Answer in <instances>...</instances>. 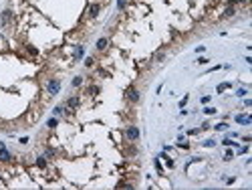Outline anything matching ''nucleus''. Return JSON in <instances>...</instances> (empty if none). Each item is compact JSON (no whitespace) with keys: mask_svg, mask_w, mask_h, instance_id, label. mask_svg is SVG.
<instances>
[{"mask_svg":"<svg viewBox=\"0 0 252 190\" xmlns=\"http://www.w3.org/2000/svg\"><path fill=\"white\" fill-rule=\"evenodd\" d=\"M125 136L127 140H131V142H137L139 140V128H135V126H129L125 130Z\"/></svg>","mask_w":252,"mask_h":190,"instance_id":"f257e3e1","label":"nucleus"},{"mask_svg":"<svg viewBox=\"0 0 252 190\" xmlns=\"http://www.w3.org/2000/svg\"><path fill=\"white\" fill-rule=\"evenodd\" d=\"M46 89H48V93L50 95H57L61 91V81H57V79H50L48 83H46Z\"/></svg>","mask_w":252,"mask_h":190,"instance_id":"f03ea898","label":"nucleus"},{"mask_svg":"<svg viewBox=\"0 0 252 190\" xmlns=\"http://www.w3.org/2000/svg\"><path fill=\"white\" fill-rule=\"evenodd\" d=\"M139 97H141V95H139V91H137V89H133V87H129V89H127V99H129L131 103H137V101H139Z\"/></svg>","mask_w":252,"mask_h":190,"instance_id":"7ed1b4c3","label":"nucleus"},{"mask_svg":"<svg viewBox=\"0 0 252 190\" xmlns=\"http://www.w3.org/2000/svg\"><path fill=\"white\" fill-rule=\"evenodd\" d=\"M10 20H12V12H10V10H4V12H2V18H0L2 26H6V24H8Z\"/></svg>","mask_w":252,"mask_h":190,"instance_id":"20e7f679","label":"nucleus"},{"mask_svg":"<svg viewBox=\"0 0 252 190\" xmlns=\"http://www.w3.org/2000/svg\"><path fill=\"white\" fill-rule=\"evenodd\" d=\"M99 10H101V6H99V4H91V6H89V16H91V18H97Z\"/></svg>","mask_w":252,"mask_h":190,"instance_id":"39448f33","label":"nucleus"},{"mask_svg":"<svg viewBox=\"0 0 252 190\" xmlns=\"http://www.w3.org/2000/svg\"><path fill=\"white\" fill-rule=\"evenodd\" d=\"M10 152L6 150V148H0V162H10Z\"/></svg>","mask_w":252,"mask_h":190,"instance_id":"423d86ee","label":"nucleus"},{"mask_svg":"<svg viewBox=\"0 0 252 190\" xmlns=\"http://www.w3.org/2000/svg\"><path fill=\"white\" fill-rule=\"evenodd\" d=\"M236 121L246 126V123H250V121H252V117H250V115H236Z\"/></svg>","mask_w":252,"mask_h":190,"instance_id":"0eeeda50","label":"nucleus"},{"mask_svg":"<svg viewBox=\"0 0 252 190\" xmlns=\"http://www.w3.org/2000/svg\"><path fill=\"white\" fill-rule=\"evenodd\" d=\"M107 45H109V41H107V39H105V37H103V39H99V41H97V49H99V51H103V49H107Z\"/></svg>","mask_w":252,"mask_h":190,"instance_id":"6e6552de","label":"nucleus"},{"mask_svg":"<svg viewBox=\"0 0 252 190\" xmlns=\"http://www.w3.org/2000/svg\"><path fill=\"white\" fill-rule=\"evenodd\" d=\"M67 105H69V109H73V107H77V105H79V97H69V101H67Z\"/></svg>","mask_w":252,"mask_h":190,"instance_id":"1a4fd4ad","label":"nucleus"},{"mask_svg":"<svg viewBox=\"0 0 252 190\" xmlns=\"http://www.w3.org/2000/svg\"><path fill=\"white\" fill-rule=\"evenodd\" d=\"M37 166H39V168H46V158L39 156V158H37Z\"/></svg>","mask_w":252,"mask_h":190,"instance_id":"9d476101","label":"nucleus"},{"mask_svg":"<svg viewBox=\"0 0 252 190\" xmlns=\"http://www.w3.org/2000/svg\"><path fill=\"white\" fill-rule=\"evenodd\" d=\"M83 53H85L83 47H77V51H75V59H81V57H83Z\"/></svg>","mask_w":252,"mask_h":190,"instance_id":"9b49d317","label":"nucleus"},{"mask_svg":"<svg viewBox=\"0 0 252 190\" xmlns=\"http://www.w3.org/2000/svg\"><path fill=\"white\" fill-rule=\"evenodd\" d=\"M228 87H232V83H222V85H218V93H222V91L228 89Z\"/></svg>","mask_w":252,"mask_h":190,"instance_id":"f8f14e48","label":"nucleus"},{"mask_svg":"<svg viewBox=\"0 0 252 190\" xmlns=\"http://www.w3.org/2000/svg\"><path fill=\"white\" fill-rule=\"evenodd\" d=\"M57 123H59V121H57V117H50V119L46 121V126H48V128H57Z\"/></svg>","mask_w":252,"mask_h":190,"instance_id":"ddd939ff","label":"nucleus"},{"mask_svg":"<svg viewBox=\"0 0 252 190\" xmlns=\"http://www.w3.org/2000/svg\"><path fill=\"white\" fill-rule=\"evenodd\" d=\"M81 83H83V77H75L73 79V87H79Z\"/></svg>","mask_w":252,"mask_h":190,"instance_id":"4468645a","label":"nucleus"},{"mask_svg":"<svg viewBox=\"0 0 252 190\" xmlns=\"http://www.w3.org/2000/svg\"><path fill=\"white\" fill-rule=\"evenodd\" d=\"M177 148H182V150H190V144H188V142H182V140H180Z\"/></svg>","mask_w":252,"mask_h":190,"instance_id":"2eb2a0df","label":"nucleus"},{"mask_svg":"<svg viewBox=\"0 0 252 190\" xmlns=\"http://www.w3.org/2000/svg\"><path fill=\"white\" fill-rule=\"evenodd\" d=\"M164 160H166V166H168V168H173V166H175V164H173V160H169L168 156H164Z\"/></svg>","mask_w":252,"mask_h":190,"instance_id":"dca6fc26","label":"nucleus"},{"mask_svg":"<svg viewBox=\"0 0 252 190\" xmlns=\"http://www.w3.org/2000/svg\"><path fill=\"white\" fill-rule=\"evenodd\" d=\"M93 63H95L93 57H87V59H85V67H93Z\"/></svg>","mask_w":252,"mask_h":190,"instance_id":"f3484780","label":"nucleus"},{"mask_svg":"<svg viewBox=\"0 0 252 190\" xmlns=\"http://www.w3.org/2000/svg\"><path fill=\"white\" fill-rule=\"evenodd\" d=\"M63 111H65V107H63V105H57V107H55V115H61Z\"/></svg>","mask_w":252,"mask_h":190,"instance_id":"a211bd4d","label":"nucleus"},{"mask_svg":"<svg viewBox=\"0 0 252 190\" xmlns=\"http://www.w3.org/2000/svg\"><path fill=\"white\" fill-rule=\"evenodd\" d=\"M89 93H91V95H97V93H99V87H97V85L89 87Z\"/></svg>","mask_w":252,"mask_h":190,"instance_id":"6ab92c4d","label":"nucleus"},{"mask_svg":"<svg viewBox=\"0 0 252 190\" xmlns=\"http://www.w3.org/2000/svg\"><path fill=\"white\" fill-rule=\"evenodd\" d=\"M204 146H206V148H214V146H216V142H214V140H206V142H204Z\"/></svg>","mask_w":252,"mask_h":190,"instance_id":"aec40b11","label":"nucleus"},{"mask_svg":"<svg viewBox=\"0 0 252 190\" xmlns=\"http://www.w3.org/2000/svg\"><path fill=\"white\" fill-rule=\"evenodd\" d=\"M204 113H208V115H212V113H216V109H214V107H206V109H204Z\"/></svg>","mask_w":252,"mask_h":190,"instance_id":"412c9836","label":"nucleus"},{"mask_svg":"<svg viewBox=\"0 0 252 190\" xmlns=\"http://www.w3.org/2000/svg\"><path fill=\"white\" fill-rule=\"evenodd\" d=\"M232 14H234V8H228V10H226V14H224V16H226V18H228V16H232Z\"/></svg>","mask_w":252,"mask_h":190,"instance_id":"4be33fe9","label":"nucleus"},{"mask_svg":"<svg viewBox=\"0 0 252 190\" xmlns=\"http://www.w3.org/2000/svg\"><path fill=\"white\" fill-rule=\"evenodd\" d=\"M232 156H234V154H232V150H228V152H226V154H224V158H226V160H230V158H232Z\"/></svg>","mask_w":252,"mask_h":190,"instance_id":"5701e85b","label":"nucleus"},{"mask_svg":"<svg viewBox=\"0 0 252 190\" xmlns=\"http://www.w3.org/2000/svg\"><path fill=\"white\" fill-rule=\"evenodd\" d=\"M226 128H228L226 123H218V126H216V130H226Z\"/></svg>","mask_w":252,"mask_h":190,"instance_id":"b1692460","label":"nucleus"},{"mask_svg":"<svg viewBox=\"0 0 252 190\" xmlns=\"http://www.w3.org/2000/svg\"><path fill=\"white\" fill-rule=\"evenodd\" d=\"M117 6H119V8H123V6H125V0H117Z\"/></svg>","mask_w":252,"mask_h":190,"instance_id":"393cba45","label":"nucleus"},{"mask_svg":"<svg viewBox=\"0 0 252 190\" xmlns=\"http://www.w3.org/2000/svg\"><path fill=\"white\" fill-rule=\"evenodd\" d=\"M0 148H4V144H2V142H0Z\"/></svg>","mask_w":252,"mask_h":190,"instance_id":"a878e982","label":"nucleus"}]
</instances>
